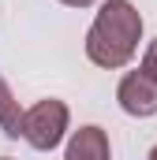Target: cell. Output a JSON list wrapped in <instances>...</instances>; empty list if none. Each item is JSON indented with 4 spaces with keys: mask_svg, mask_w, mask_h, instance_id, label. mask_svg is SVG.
<instances>
[{
    "mask_svg": "<svg viewBox=\"0 0 157 160\" xmlns=\"http://www.w3.org/2000/svg\"><path fill=\"white\" fill-rule=\"evenodd\" d=\"M142 41V15L131 0H105L86 30V60L94 67L120 71L135 60Z\"/></svg>",
    "mask_w": 157,
    "mask_h": 160,
    "instance_id": "cell-1",
    "label": "cell"
},
{
    "mask_svg": "<svg viewBox=\"0 0 157 160\" xmlns=\"http://www.w3.org/2000/svg\"><path fill=\"white\" fill-rule=\"evenodd\" d=\"M68 123H71L68 104L56 101V97H45L38 104H30L26 116H23V142L38 153H52L68 138Z\"/></svg>",
    "mask_w": 157,
    "mask_h": 160,
    "instance_id": "cell-2",
    "label": "cell"
},
{
    "mask_svg": "<svg viewBox=\"0 0 157 160\" xmlns=\"http://www.w3.org/2000/svg\"><path fill=\"white\" fill-rule=\"evenodd\" d=\"M116 101L127 116L150 119V116H157V82L146 71H127L116 86Z\"/></svg>",
    "mask_w": 157,
    "mask_h": 160,
    "instance_id": "cell-3",
    "label": "cell"
},
{
    "mask_svg": "<svg viewBox=\"0 0 157 160\" xmlns=\"http://www.w3.org/2000/svg\"><path fill=\"white\" fill-rule=\"evenodd\" d=\"M64 160H112V145H109V134L101 127H78L68 138V149Z\"/></svg>",
    "mask_w": 157,
    "mask_h": 160,
    "instance_id": "cell-4",
    "label": "cell"
},
{
    "mask_svg": "<svg viewBox=\"0 0 157 160\" xmlns=\"http://www.w3.org/2000/svg\"><path fill=\"white\" fill-rule=\"evenodd\" d=\"M23 116H26V112L19 108V101H15L8 78L0 75V130H4L8 138H23Z\"/></svg>",
    "mask_w": 157,
    "mask_h": 160,
    "instance_id": "cell-5",
    "label": "cell"
},
{
    "mask_svg": "<svg viewBox=\"0 0 157 160\" xmlns=\"http://www.w3.org/2000/svg\"><path fill=\"white\" fill-rule=\"evenodd\" d=\"M138 71H146L150 78L157 82V38L146 45V52H142V63H138Z\"/></svg>",
    "mask_w": 157,
    "mask_h": 160,
    "instance_id": "cell-6",
    "label": "cell"
},
{
    "mask_svg": "<svg viewBox=\"0 0 157 160\" xmlns=\"http://www.w3.org/2000/svg\"><path fill=\"white\" fill-rule=\"evenodd\" d=\"M60 4H68V8H90V4H97V0H60Z\"/></svg>",
    "mask_w": 157,
    "mask_h": 160,
    "instance_id": "cell-7",
    "label": "cell"
},
{
    "mask_svg": "<svg viewBox=\"0 0 157 160\" xmlns=\"http://www.w3.org/2000/svg\"><path fill=\"white\" fill-rule=\"evenodd\" d=\"M150 160H157V145H154V153H150Z\"/></svg>",
    "mask_w": 157,
    "mask_h": 160,
    "instance_id": "cell-8",
    "label": "cell"
},
{
    "mask_svg": "<svg viewBox=\"0 0 157 160\" xmlns=\"http://www.w3.org/2000/svg\"><path fill=\"white\" fill-rule=\"evenodd\" d=\"M0 160H11V157H0Z\"/></svg>",
    "mask_w": 157,
    "mask_h": 160,
    "instance_id": "cell-9",
    "label": "cell"
}]
</instances>
